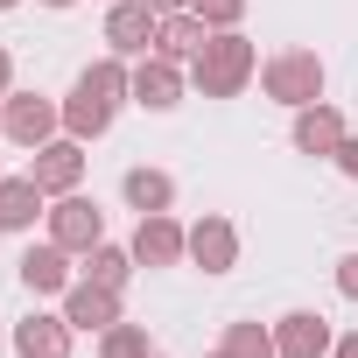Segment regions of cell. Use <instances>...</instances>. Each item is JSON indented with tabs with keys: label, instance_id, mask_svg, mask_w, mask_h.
Returning a JSON list of instances; mask_svg holds the SVG:
<instances>
[{
	"label": "cell",
	"instance_id": "cell-20",
	"mask_svg": "<svg viewBox=\"0 0 358 358\" xmlns=\"http://www.w3.org/2000/svg\"><path fill=\"white\" fill-rule=\"evenodd\" d=\"M141 260H134V246H113V239H99L92 253H85V281H99V288H127V274H134Z\"/></svg>",
	"mask_w": 358,
	"mask_h": 358
},
{
	"label": "cell",
	"instance_id": "cell-21",
	"mask_svg": "<svg viewBox=\"0 0 358 358\" xmlns=\"http://www.w3.org/2000/svg\"><path fill=\"white\" fill-rule=\"evenodd\" d=\"M218 358H281V351H274V330L267 323H232L218 337Z\"/></svg>",
	"mask_w": 358,
	"mask_h": 358
},
{
	"label": "cell",
	"instance_id": "cell-24",
	"mask_svg": "<svg viewBox=\"0 0 358 358\" xmlns=\"http://www.w3.org/2000/svg\"><path fill=\"white\" fill-rule=\"evenodd\" d=\"M337 295H344V302H358V253H344V260H337Z\"/></svg>",
	"mask_w": 358,
	"mask_h": 358
},
{
	"label": "cell",
	"instance_id": "cell-3",
	"mask_svg": "<svg viewBox=\"0 0 358 358\" xmlns=\"http://www.w3.org/2000/svg\"><path fill=\"white\" fill-rule=\"evenodd\" d=\"M57 127H64V106L57 99H43V92H8L0 99V134H8L15 148H43V141H57Z\"/></svg>",
	"mask_w": 358,
	"mask_h": 358
},
{
	"label": "cell",
	"instance_id": "cell-25",
	"mask_svg": "<svg viewBox=\"0 0 358 358\" xmlns=\"http://www.w3.org/2000/svg\"><path fill=\"white\" fill-rule=\"evenodd\" d=\"M330 162H337V169H344V176H351V183H358V134H344V148H337V155H330Z\"/></svg>",
	"mask_w": 358,
	"mask_h": 358
},
{
	"label": "cell",
	"instance_id": "cell-12",
	"mask_svg": "<svg viewBox=\"0 0 358 358\" xmlns=\"http://www.w3.org/2000/svg\"><path fill=\"white\" fill-rule=\"evenodd\" d=\"M330 323L316 316V309H288L281 323H274V351L281 358H330Z\"/></svg>",
	"mask_w": 358,
	"mask_h": 358
},
{
	"label": "cell",
	"instance_id": "cell-29",
	"mask_svg": "<svg viewBox=\"0 0 358 358\" xmlns=\"http://www.w3.org/2000/svg\"><path fill=\"white\" fill-rule=\"evenodd\" d=\"M43 8H78V0H43Z\"/></svg>",
	"mask_w": 358,
	"mask_h": 358
},
{
	"label": "cell",
	"instance_id": "cell-10",
	"mask_svg": "<svg viewBox=\"0 0 358 358\" xmlns=\"http://www.w3.org/2000/svg\"><path fill=\"white\" fill-rule=\"evenodd\" d=\"M190 260H197L204 274H232V267H239V225L218 218V211H204V218L190 225Z\"/></svg>",
	"mask_w": 358,
	"mask_h": 358
},
{
	"label": "cell",
	"instance_id": "cell-32",
	"mask_svg": "<svg viewBox=\"0 0 358 358\" xmlns=\"http://www.w3.org/2000/svg\"><path fill=\"white\" fill-rule=\"evenodd\" d=\"M155 358H162V351H155Z\"/></svg>",
	"mask_w": 358,
	"mask_h": 358
},
{
	"label": "cell",
	"instance_id": "cell-28",
	"mask_svg": "<svg viewBox=\"0 0 358 358\" xmlns=\"http://www.w3.org/2000/svg\"><path fill=\"white\" fill-rule=\"evenodd\" d=\"M148 8H155V15H183L190 0H148Z\"/></svg>",
	"mask_w": 358,
	"mask_h": 358
},
{
	"label": "cell",
	"instance_id": "cell-6",
	"mask_svg": "<svg viewBox=\"0 0 358 358\" xmlns=\"http://www.w3.org/2000/svg\"><path fill=\"white\" fill-rule=\"evenodd\" d=\"M155 29H162V15L148 8V0H113V8H106V50L127 57V64L155 50Z\"/></svg>",
	"mask_w": 358,
	"mask_h": 358
},
{
	"label": "cell",
	"instance_id": "cell-2",
	"mask_svg": "<svg viewBox=\"0 0 358 358\" xmlns=\"http://www.w3.org/2000/svg\"><path fill=\"white\" fill-rule=\"evenodd\" d=\"M323 85H330V71H323V57H316V50H281V57H267V64H260V92H267L274 106H288V113L316 106V99H323Z\"/></svg>",
	"mask_w": 358,
	"mask_h": 358
},
{
	"label": "cell",
	"instance_id": "cell-14",
	"mask_svg": "<svg viewBox=\"0 0 358 358\" xmlns=\"http://www.w3.org/2000/svg\"><path fill=\"white\" fill-rule=\"evenodd\" d=\"M71 323L64 316H43V309H29L22 323H15V358H71Z\"/></svg>",
	"mask_w": 358,
	"mask_h": 358
},
{
	"label": "cell",
	"instance_id": "cell-23",
	"mask_svg": "<svg viewBox=\"0 0 358 358\" xmlns=\"http://www.w3.org/2000/svg\"><path fill=\"white\" fill-rule=\"evenodd\" d=\"M190 15L218 36V29H239V22H246V0H190Z\"/></svg>",
	"mask_w": 358,
	"mask_h": 358
},
{
	"label": "cell",
	"instance_id": "cell-7",
	"mask_svg": "<svg viewBox=\"0 0 358 358\" xmlns=\"http://www.w3.org/2000/svg\"><path fill=\"white\" fill-rule=\"evenodd\" d=\"M127 246H134L141 267H176V260H190V225H176L169 211H148Z\"/></svg>",
	"mask_w": 358,
	"mask_h": 358
},
{
	"label": "cell",
	"instance_id": "cell-15",
	"mask_svg": "<svg viewBox=\"0 0 358 358\" xmlns=\"http://www.w3.org/2000/svg\"><path fill=\"white\" fill-rule=\"evenodd\" d=\"M36 218H50V197L36 176H0V232H29Z\"/></svg>",
	"mask_w": 358,
	"mask_h": 358
},
{
	"label": "cell",
	"instance_id": "cell-30",
	"mask_svg": "<svg viewBox=\"0 0 358 358\" xmlns=\"http://www.w3.org/2000/svg\"><path fill=\"white\" fill-rule=\"evenodd\" d=\"M8 8H22V0H0V15H8Z\"/></svg>",
	"mask_w": 358,
	"mask_h": 358
},
{
	"label": "cell",
	"instance_id": "cell-4",
	"mask_svg": "<svg viewBox=\"0 0 358 358\" xmlns=\"http://www.w3.org/2000/svg\"><path fill=\"white\" fill-rule=\"evenodd\" d=\"M50 239H57L71 260H85V253L106 239V211H99L92 197H78V190H71V197H50Z\"/></svg>",
	"mask_w": 358,
	"mask_h": 358
},
{
	"label": "cell",
	"instance_id": "cell-17",
	"mask_svg": "<svg viewBox=\"0 0 358 358\" xmlns=\"http://www.w3.org/2000/svg\"><path fill=\"white\" fill-rule=\"evenodd\" d=\"M211 43V29L183 8V15H162V29H155V57H169V64H190L197 50Z\"/></svg>",
	"mask_w": 358,
	"mask_h": 358
},
{
	"label": "cell",
	"instance_id": "cell-16",
	"mask_svg": "<svg viewBox=\"0 0 358 358\" xmlns=\"http://www.w3.org/2000/svg\"><path fill=\"white\" fill-rule=\"evenodd\" d=\"M71 92H92V99H106V106H120V99H134V64L106 50L99 64H85V71H78V85H71Z\"/></svg>",
	"mask_w": 358,
	"mask_h": 358
},
{
	"label": "cell",
	"instance_id": "cell-13",
	"mask_svg": "<svg viewBox=\"0 0 358 358\" xmlns=\"http://www.w3.org/2000/svg\"><path fill=\"white\" fill-rule=\"evenodd\" d=\"M15 274H22L29 295H64V288H71V253H64L57 239H43V246H29V253L15 260Z\"/></svg>",
	"mask_w": 358,
	"mask_h": 358
},
{
	"label": "cell",
	"instance_id": "cell-22",
	"mask_svg": "<svg viewBox=\"0 0 358 358\" xmlns=\"http://www.w3.org/2000/svg\"><path fill=\"white\" fill-rule=\"evenodd\" d=\"M99 358H155V337H148V323H113V330H99Z\"/></svg>",
	"mask_w": 358,
	"mask_h": 358
},
{
	"label": "cell",
	"instance_id": "cell-11",
	"mask_svg": "<svg viewBox=\"0 0 358 358\" xmlns=\"http://www.w3.org/2000/svg\"><path fill=\"white\" fill-rule=\"evenodd\" d=\"M64 323L71 330H113L120 323V288H99V281H71L64 288Z\"/></svg>",
	"mask_w": 358,
	"mask_h": 358
},
{
	"label": "cell",
	"instance_id": "cell-26",
	"mask_svg": "<svg viewBox=\"0 0 358 358\" xmlns=\"http://www.w3.org/2000/svg\"><path fill=\"white\" fill-rule=\"evenodd\" d=\"M330 358H358V330H344V337L330 344Z\"/></svg>",
	"mask_w": 358,
	"mask_h": 358
},
{
	"label": "cell",
	"instance_id": "cell-9",
	"mask_svg": "<svg viewBox=\"0 0 358 358\" xmlns=\"http://www.w3.org/2000/svg\"><path fill=\"white\" fill-rule=\"evenodd\" d=\"M134 106L148 113H176L183 106V64H169V57H134Z\"/></svg>",
	"mask_w": 358,
	"mask_h": 358
},
{
	"label": "cell",
	"instance_id": "cell-27",
	"mask_svg": "<svg viewBox=\"0 0 358 358\" xmlns=\"http://www.w3.org/2000/svg\"><path fill=\"white\" fill-rule=\"evenodd\" d=\"M8 92H15V57L0 50V99H8Z\"/></svg>",
	"mask_w": 358,
	"mask_h": 358
},
{
	"label": "cell",
	"instance_id": "cell-19",
	"mask_svg": "<svg viewBox=\"0 0 358 358\" xmlns=\"http://www.w3.org/2000/svg\"><path fill=\"white\" fill-rule=\"evenodd\" d=\"M106 127H113V106L106 99H92V92H71L64 99V134L71 141H99Z\"/></svg>",
	"mask_w": 358,
	"mask_h": 358
},
{
	"label": "cell",
	"instance_id": "cell-5",
	"mask_svg": "<svg viewBox=\"0 0 358 358\" xmlns=\"http://www.w3.org/2000/svg\"><path fill=\"white\" fill-rule=\"evenodd\" d=\"M29 176L43 183V197H71V190L85 183V141H71V134L43 141V148L29 155Z\"/></svg>",
	"mask_w": 358,
	"mask_h": 358
},
{
	"label": "cell",
	"instance_id": "cell-18",
	"mask_svg": "<svg viewBox=\"0 0 358 358\" xmlns=\"http://www.w3.org/2000/svg\"><path fill=\"white\" fill-rule=\"evenodd\" d=\"M120 197H127L141 218H148V211H169V204H176V176H169V169H127V176H120Z\"/></svg>",
	"mask_w": 358,
	"mask_h": 358
},
{
	"label": "cell",
	"instance_id": "cell-8",
	"mask_svg": "<svg viewBox=\"0 0 358 358\" xmlns=\"http://www.w3.org/2000/svg\"><path fill=\"white\" fill-rule=\"evenodd\" d=\"M344 113L330 106V99H316V106H302L295 113V127H288V141H295V155H316V162H330L337 148H344Z\"/></svg>",
	"mask_w": 358,
	"mask_h": 358
},
{
	"label": "cell",
	"instance_id": "cell-1",
	"mask_svg": "<svg viewBox=\"0 0 358 358\" xmlns=\"http://www.w3.org/2000/svg\"><path fill=\"white\" fill-rule=\"evenodd\" d=\"M253 78H260V50H253L239 29H218V36L190 57V85H197L204 99H239Z\"/></svg>",
	"mask_w": 358,
	"mask_h": 358
},
{
	"label": "cell",
	"instance_id": "cell-31",
	"mask_svg": "<svg viewBox=\"0 0 358 358\" xmlns=\"http://www.w3.org/2000/svg\"><path fill=\"white\" fill-rule=\"evenodd\" d=\"M106 8H113V0H106Z\"/></svg>",
	"mask_w": 358,
	"mask_h": 358
}]
</instances>
